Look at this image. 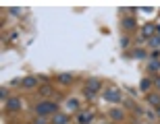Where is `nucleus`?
<instances>
[{
	"instance_id": "9d476101",
	"label": "nucleus",
	"mask_w": 160,
	"mask_h": 124,
	"mask_svg": "<svg viewBox=\"0 0 160 124\" xmlns=\"http://www.w3.org/2000/svg\"><path fill=\"white\" fill-rule=\"evenodd\" d=\"M40 93L42 95H54V89L50 87V85H42V87H40Z\"/></svg>"
},
{
	"instance_id": "f257e3e1",
	"label": "nucleus",
	"mask_w": 160,
	"mask_h": 124,
	"mask_svg": "<svg viewBox=\"0 0 160 124\" xmlns=\"http://www.w3.org/2000/svg\"><path fill=\"white\" fill-rule=\"evenodd\" d=\"M56 112V103H50V101H42L36 106V114L38 116H48V114Z\"/></svg>"
},
{
	"instance_id": "ddd939ff",
	"label": "nucleus",
	"mask_w": 160,
	"mask_h": 124,
	"mask_svg": "<svg viewBox=\"0 0 160 124\" xmlns=\"http://www.w3.org/2000/svg\"><path fill=\"white\" fill-rule=\"evenodd\" d=\"M58 81L65 83V85H69V83H73V77L71 75H58Z\"/></svg>"
},
{
	"instance_id": "a211bd4d",
	"label": "nucleus",
	"mask_w": 160,
	"mask_h": 124,
	"mask_svg": "<svg viewBox=\"0 0 160 124\" xmlns=\"http://www.w3.org/2000/svg\"><path fill=\"white\" fill-rule=\"evenodd\" d=\"M150 44H152V48L156 50V48L160 46V37H152V39H150Z\"/></svg>"
},
{
	"instance_id": "6e6552de",
	"label": "nucleus",
	"mask_w": 160,
	"mask_h": 124,
	"mask_svg": "<svg viewBox=\"0 0 160 124\" xmlns=\"http://www.w3.org/2000/svg\"><path fill=\"white\" fill-rule=\"evenodd\" d=\"M148 103H150V106H154V108H160V95L150 93L148 95Z\"/></svg>"
},
{
	"instance_id": "39448f33",
	"label": "nucleus",
	"mask_w": 160,
	"mask_h": 124,
	"mask_svg": "<svg viewBox=\"0 0 160 124\" xmlns=\"http://www.w3.org/2000/svg\"><path fill=\"white\" fill-rule=\"evenodd\" d=\"M92 118H94V114H92V112H81L77 116V122L79 124H89V122H92Z\"/></svg>"
},
{
	"instance_id": "aec40b11",
	"label": "nucleus",
	"mask_w": 160,
	"mask_h": 124,
	"mask_svg": "<svg viewBox=\"0 0 160 124\" xmlns=\"http://www.w3.org/2000/svg\"><path fill=\"white\" fill-rule=\"evenodd\" d=\"M85 97H88V99H94L96 93H94V91H89V89H85Z\"/></svg>"
},
{
	"instance_id": "412c9836",
	"label": "nucleus",
	"mask_w": 160,
	"mask_h": 124,
	"mask_svg": "<svg viewBox=\"0 0 160 124\" xmlns=\"http://www.w3.org/2000/svg\"><path fill=\"white\" fill-rule=\"evenodd\" d=\"M0 97H2V99H6V89H4V87L0 89Z\"/></svg>"
},
{
	"instance_id": "20e7f679",
	"label": "nucleus",
	"mask_w": 160,
	"mask_h": 124,
	"mask_svg": "<svg viewBox=\"0 0 160 124\" xmlns=\"http://www.w3.org/2000/svg\"><path fill=\"white\" fill-rule=\"evenodd\" d=\"M6 108H8L11 112H17V110H21V99H19V97H11V99L6 101Z\"/></svg>"
},
{
	"instance_id": "9b49d317",
	"label": "nucleus",
	"mask_w": 160,
	"mask_h": 124,
	"mask_svg": "<svg viewBox=\"0 0 160 124\" xmlns=\"http://www.w3.org/2000/svg\"><path fill=\"white\" fill-rule=\"evenodd\" d=\"M67 120H69V118H67L65 114H56L52 122H54V124H67Z\"/></svg>"
},
{
	"instance_id": "6ab92c4d",
	"label": "nucleus",
	"mask_w": 160,
	"mask_h": 124,
	"mask_svg": "<svg viewBox=\"0 0 160 124\" xmlns=\"http://www.w3.org/2000/svg\"><path fill=\"white\" fill-rule=\"evenodd\" d=\"M33 124H48V120L44 118V116H38V118H36V122H33Z\"/></svg>"
},
{
	"instance_id": "f8f14e48",
	"label": "nucleus",
	"mask_w": 160,
	"mask_h": 124,
	"mask_svg": "<svg viewBox=\"0 0 160 124\" xmlns=\"http://www.w3.org/2000/svg\"><path fill=\"white\" fill-rule=\"evenodd\" d=\"M110 118L112 120H123V110H110Z\"/></svg>"
},
{
	"instance_id": "4be33fe9",
	"label": "nucleus",
	"mask_w": 160,
	"mask_h": 124,
	"mask_svg": "<svg viewBox=\"0 0 160 124\" xmlns=\"http://www.w3.org/2000/svg\"><path fill=\"white\" fill-rule=\"evenodd\" d=\"M154 85H156V87L160 89V77H158V79H156V81H154Z\"/></svg>"
},
{
	"instance_id": "7ed1b4c3",
	"label": "nucleus",
	"mask_w": 160,
	"mask_h": 124,
	"mask_svg": "<svg viewBox=\"0 0 160 124\" xmlns=\"http://www.w3.org/2000/svg\"><path fill=\"white\" fill-rule=\"evenodd\" d=\"M104 99H106V101H112V103H119V101H121V93L117 91V89H106Z\"/></svg>"
},
{
	"instance_id": "2eb2a0df",
	"label": "nucleus",
	"mask_w": 160,
	"mask_h": 124,
	"mask_svg": "<svg viewBox=\"0 0 160 124\" xmlns=\"http://www.w3.org/2000/svg\"><path fill=\"white\" fill-rule=\"evenodd\" d=\"M148 71H150V72H156V71H160V62H158V60H154V62H150Z\"/></svg>"
},
{
	"instance_id": "5701e85b",
	"label": "nucleus",
	"mask_w": 160,
	"mask_h": 124,
	"mask_svg": "<svg viewBox=\"0 0 160 124\" xmlns=\"http://www.w3.org/2000/svg\"><path fill=\"white\" fill-rule=\"evenodd\" d=\"M156 114H158V116H160V108H156Z\"/></svg>"
},
{
	"instance_id": "4468645a",
	"label": "nucleus",
	"mask_w": 160,
	"mask_h": 124,
	"mask_svg": "<svg viewBox=\"0 0 160 124\" xmlns=\"http://www.w3.org/2000/svg\"><path fill=\"white\" fill-rule=\"evenodd\" d=\"M131 56H133V58H137V60H142V58H146V52H143V50H133V52H131Z\"/></svg>"
},
{
	"instance_id": "0eeeda50",
	"label": "nucleus",
	"mask_w": 160,
	"mask_h": 124,
	"mask_svg": "<svg viewBox=\"0 0 160 124\" xmlns=\"http://www.w3.org/2000/svg\"><path fill=\"white\" fill-rule=\"evenodd\" d=\"M21 85H23L25 89H33L38 85V79L36 77H27V79H23V81H21Z\"/></svg>"
},
{
	"instance_id": "f3484780",
	"label": "nucleus",
	"mask_w": 160,
	"mask_h": 124,
	"mask_svg": "<svg viewBox=\"0 0 160 124\" xmlns=\"http://www.w3.org/2000/svg\"><path fill=\"white\" fill-rule=\"evenodd\" d=\"M67 106H69V110H73V112H75V110H77V101H75V99H69V101H67Z\"/></svg>"
},
{
	"instance_id": "423d86ee",
	"label": "nucleus",
	"mask_w": 160,
	"mask_h": 124,
	"mask_svg": "<svg viewBox=\"0 0 160 124\" xmlns=\"http://www.w3.org/2000/svg\"><path fill=\"white\" fill-rule=\"evenodd\" d=\"M100 85H102L100 79H88V83H85V87H88L89 91H94V93L98 91V89H100Z\"/></svg>"
},
{
	"instance_id": "dca6fc26",
	"label": "nucleus",
	"mask_w": 160,
	"mask_h": 124,
	"mask_svg": "<svg viewBox=\"0 0 160 124\" xmlns=\"http://www.w3.org/2000/svg\"><path fill=\"white\" fill-rule=\"evenodd\" d=\"M150 87H152V81H150V79H143V81H142V87H139V89H143V91H148Z\"/></svg>"
},
{
	"instance_id": "f03ea898",
	"label": "nucleus",
	"mask_w": 160,
	"mask_h": 124,
	"mask_svg": "<svg viewBox=\"0 0 160 124\" xmlns=\"http://www.w3.org/2000/svg\"><path fill=\"white\" fill-rule=\"evenodd\" d=\"M156 33H160V27H158V25H154V23L143 25V29H142V39H152Z\"/></svg>"
},
{
	"instance_id": "1a4fd4ad",
	"label": "nucleus",
	"mask_w": 160,
	"mask_h": 124,
	"mask_svg": "<svg viewBox=\"0 0 160 124\" xmlns=\"http://www.w3.org/2000/svg\"><path fill=\"white\" fill-rule=\"evenodd\" d=\"M121 25H123V29H133V27H135V19L127 17V19H123V21H121Z\"/></svg>"
}]
</instances>
